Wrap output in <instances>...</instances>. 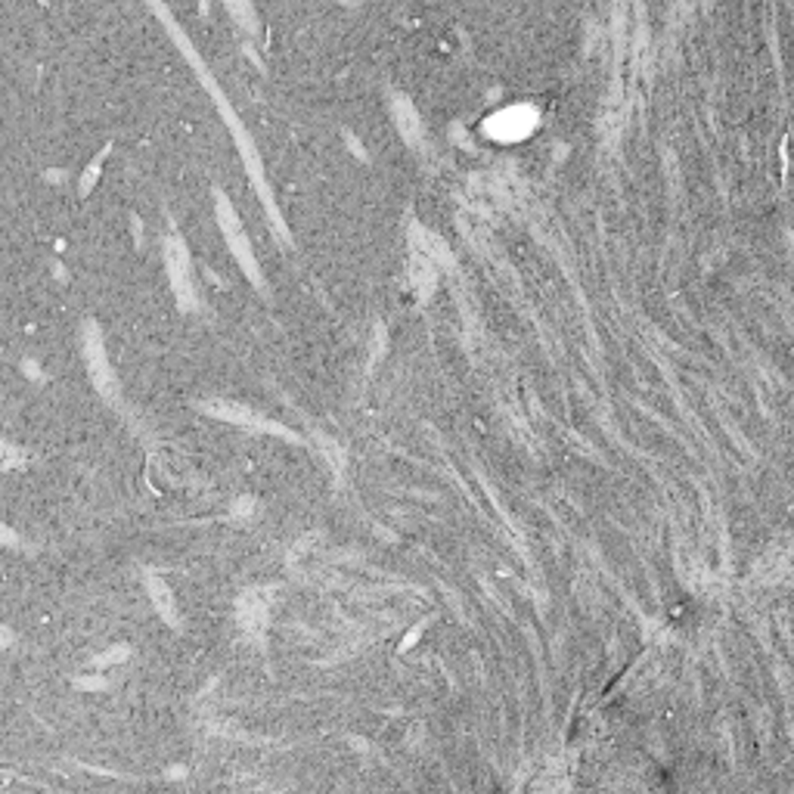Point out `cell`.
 I'll return each instance as SVG.
<instances>
[{
    "mask_svg": "<svg viewBox=\"0 0 794 794\" xmlns=\"http://www.w3.org/2000/svg\"><path fill=\"white\" fill-rule=\"evenodd\" d=\"M22 459H26V453H22L19 447L6 444L4 438H0V469H13V466H19Z\"/></svg>",
    "mask_w": 794,
    "mask_h": 794,
    "instance_id": "8fae6325",
    "label": "cell"
},
{
    "mask_svg": "<svg viewBox=\"0 0 794 794\" xmlns=\"http://www.w3.org/2000/svg\"><path fill=\"white\" fill-rule=\"evenodd\" d=\"M490 134L493 137H503V140H519V137L528 134L534 128V112L531 109H506L500 119L490 121Z\"/></svg>",
    "mask_w": 794,
    "mask_h": 794,
    "instance_id": "5b68a950",
    "label": "cell"
},
{
    "mask_svg": "<svg viewBox=\"0 0 794 794\" xmlns=\"http://www.w3.org/2000/svg\"><path fill=\"white\" fill-rule=\"evenodd\" d=\"M81 345H84V360H88V369L94 376L97 388L103 395H109V400H115L119 395V379L112 376V366H109V357H106V348H103V335H99L97 323H84V335H81Z\"/></svg>",
    "mask_w": 794,
    "mask_h": 794,
    "instance_id": "7a4b0ae2",
    "label": "cell"
},
{
    "mask_svg": "<svg viewBox=\"0 0 794 794\" xmlns=\"http://www.w3.org/2000/svg\"><path fill=\"white\" fill-rule=\"evenodd\" d=\"M242 608H249V614H245V627L249 630H261L264 627V621H267V603L264 599H258V596H245L242 599Z\"/></svg>",
    "mask_w": 794,
    "mask_h": 794,
    "instance_id": "30bf717a",
    "label": "cell"
},
{
    "mask_svg": "<svg viewBox=\"0 0 794 794\" xmlns=\"http://www.w3.org/2000/svg\"><path fill=\"white\" fill-rule=\"evenodd\" d=\"M165 258H168V273H171V286H174L177 302H180L183 311H190V307H196V286H192L187 245L180 242V236H177V233L168 236Z\"/></svg>",
    "mask_w": 794,
    "mask_h": 794,
    "instance_id": "3957f363",
    "label": "cell"
},
{
    "mask_svg": "<svg viewBox=\"0 0 794 794\" xmlns=\"http://www.w3.org/2000/svg\"><path fill=\"white\" fill-rule=\"evenodd\" d=\"M205 410L211 416H218L223 422H236V426H245V428H258V431H280V435H289L286 428L273 426V422L261 419L254 410H245L239 404H205Z\"/></svg>",
    "mask_w": 794,
    "mask_h": 794,
    "instance_id": "277c9868",
    "label": "cell"
},
{
    "mask_svg": "<svg viewBox=\"0 0 794 794\" xmlns=\"http://www.w3.org/2000/svg\"><path fill=\"white\" fill-rule=\"evenodd\" d=\"M395 121H397V130L404 134V140L410 146H419V140H422L419 115H416L413 106L407 103V97H395Z\"/></svg>",
    "mask_w": 794,
    "mask_h": 794,
    "instance_id": "8992f818",
    "label": "cell"
},
{
    "mask_svg": "<svg viewBox=\"0 0 794 794\" xmlns=\"http://www.w3.org/2000/svg\"><path fill=\"white\" fill-rule=\"evenodd\" d=\"M413 271H416V283H419V295L428 298L431 289H435V273H431V258L426 252H416Z\"/></svg>",
    "mask_w": 794,
    "mask_h": 794,
    "instance_id": "9c48e42d",
    "label": "cell"
},
{
    "mask_svg": "<svg viewBox=\"0 0 794 794\" xmlns=\"http://www.w3.org/2000/svg\"><path fill=\"white\" fill-rule=\"evenodd\" d=\"M223 6H227L230 16L236 19V26L242 28V32H249V35L258 32V16H254L249 0H223Z\"/></svg>",
    "mask_w": 794,
    "mask_h": 794,
    "instance_id": "ba28073f",
    "label": "cell"
},
{
    "mask_svg": "<svg viewBox=\"0 0 794 794\" xmlns=\"http://www.w3.org/2000/svg\"><path fill=\"white\" fill-rule=\"evenodd\" d=\"M218 221H221V230H223V239H227L230 252H233V258L239 261V267L245 271V276L254 283L258 289H264V280H261V267L258 261H254V252L249 245V236L242 233V223H239L233 205L227 202V196H221L218 192Z\"/></svg>",
    "mask_w": 794,
    "mask_h": 794,
    "instance_id": "6da1fadb",
    "label": "cell"
},
{
    "mask_svg": "<svg viewBox=\"0 0 794 794\" xmlns=\"http://www.w3.org/2000/svg\"><path fill=\"white\" fill-rule=\"evenodd\" d=\"M150 593H152V603H156V608L161 612V618H165L168 624H174L177 621L174 596H171V590L165 587V581H159V577H150Z\"/></svg>",
    "mask_w": 794,
    "mask_h": 794,
    "instance_id": "52a82bcc",
    "label": "cell"
}]
</instances>
